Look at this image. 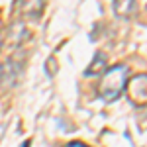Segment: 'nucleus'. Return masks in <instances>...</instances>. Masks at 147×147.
I'll return each mask as SVG.
<instances>
[{
	"label": "nucleus",
	"instance_id": "nucleus-1",
	"mask_svg": "<svg viewBox=\"0 0 147 147\" xmlns=\"http://www.w3.org/2000/svg\"><path fill=\"white\" fill-rule=\"evenodd\" d=\"M127 80H129V69L125 65H114L106 69V73L102 75L100 84H98V94L108 102L116 100L124 92Z\"/></svg>",
	"mask_w": 147,
	"mask_h": 147
},
{
	"label": "nucleus",
	"instance_id": "nucleus-2",
	"mask_svg": "<svg viewBox=\"0 0 147 147\" xmlns=\"http://www.w3.org/2000/svg\"><path fill=\"white\" fill-rule=\"evenodd\" d=\"M127 98L134 102L136 106H147V75L139 73L136 77L127 80Z\"/></svg>",
	"mask_w": 147,
	"mask_h": 147
},
{
	"label": "nucleus",
	"instance_id": "nucleus-3",
	"mask_svg": "<svg viewBox=\"0 0 147 147\" xmlns=\"http://www.w3.org/2000/svg\"><path fill=\"white\" fill-rule=\"evenodd\" d=\"M18 79H20V65L14 59H8L0 67V86L10 88V86H14L18 82Z\"/></svg>",
	"mask_w": 147,
	"mask_h": 147
},
{
	"label": "nucleus",
	"instance_id": "nucleus-4",
	"mask_svg": "<svg viewBox=\"0 0 147 147\" xmlns=\"http://www.w3.org/2000/svg\"><path fill=\"white\" fill-rule=\"evenodd\" d=\"M106 69H108V57L104 51H98L96 55L92 57L90 65L84 69V75L86 77H98L102 73H106Z\"/></svg>",
	"mask_w": 147,
	"mask_h": 147
},
{
	"label": "nucleus",
	"instance_id": "nucleus-5",
	"mask_svg": "<svg viewBox=\"0 0 147 147\" xmlns=\"http://www.w3.org/2000/svg\"><path fill=\"white\" fill-rule=\"evenodd\" d=\"M112 10H114V14H116L118 18L129 20V18L137 12V2H134V0H116V2L112 4Z\"/></svg>",
	"mask_w": 147,
	"mask_h": 147
},
{
	"label": "nucleus",
	"instance_id": "nucleus-6",
	"mask_svg": "<svg viewBox=\"0 0 147 147\" xmlns=\"http://www.w3.org/2000/svg\"><path fill=\"white\" fill-rule=\"evenodd\" d=\"M8 37H10V41L14 45H22L24 41L30 37V32L26 30V26L22 22H14L10 26V30H8Z\"/></svg>",
	"mask_w": 147,
	"mask_h": 147
},
{
	"label": "nucleus",
	"instance_id": "nucleus-7",
	"mask_svg": "<svg viewBox=\"0 0 147 147\" xmlns=\"http://www.w3.org/2000/svg\"><path fill=\"white\" fill-rule=\"evenodd\" d=\"M43 8H45L43 2H24V4H20V12H22L24 16L32 18V20H37L41 16Z\"/></svg>",
	"mask_w": 147,
	"mask_h": 147
},
{
	"label": "nucleus",
	"instance_id": "nucleus-8",
	"mask_svg": "<svg viewBox=\"0 0 147 147\" xmlns=\"http://www.w3.org/2000/svg\"><path fill=\"white\" fill-rule=\"evenodd\" d=\"M67 147H88V145H84V143H80V141H73V143H69Z\"/></svg>",
	"mask_w": 147,
	"mask_h": 147
},
{
	"label": "nucleus",
	"instance_id": "nucleus-9",
	"mask_svg": "<svg viewBox=\"0 0 147 147\" xmlns=\"http://www.w3.org/2000/svg\"><path fill=\"white\" fill-rule=\"evenodd\" d=\"M2 41H4V37H2V34H0V49H2Z\"/></svg>",
	"mask_w": 147,
	"mask_h": 147
},
{
	"label": "nucleus",
	"instance_id": "nucleus-10",
	"mask_svg": "<svg viewBox=\"0 0 147 147\" xmlns=\"http://www.w3.org/2000/svg\"><path fill=\"white\" fill-rule=\"evenodd\" d=\"M24 147H30V141H26V143H24Z\"/></svg>",
	"mask_w": 147,
	"mask_h": 147
}]
</instances>
